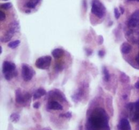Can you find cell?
Returning <instances> with one entry per match:
<instances>
[{
	"instance_id": "836d02e7",
	"label": "cell",
	"mask_w": 139,
	"mask_h": 130,
	"mask_svg": "<svg viewBox=\"0 0 139 130\" xmlns=\"http://www.w3.org/2000/svg\"><path fill=\"white\" fill-rule=\"evenodd\" d=\"M136 129H137V130H139V121H138V123L137 127H136Z\"/></svg>"
},
{
	"instance_id": "9c48e42d",
	"label": "cell",
	"mask_w": 139,
	"mask_h": 130,
	"mask_svg": "<svg viewBox=\"0 0 139 130\" xmlns=\"http://www.w3.org/2000/svg\"><path fill=\"white\" fill-rule=\"evenodd\" d=\"M117 130H131L128 120L126 119H122L117 125Z\"/></svg>"
},
{
	"instance_id": "8992f818",
	"label": "cell",
	"mask_w": 139,
	"mask_h": 130,
	"mask_svg": "<svg viewBox=\"0 0 139 130\" xmlns=\"http://www.w3.org/2000/svg\"><path fill=\"white\" fill-rule=\"evenodd\" d=\"M35 74L34 70L28 64H23L22 65V77L25 81H29L32 79Z\"/></svg>"
},
{
	"instance_id": "2e32d148",
	"label": "cell",
	"mask_w": 139,
	"mask_h": 130,
	"mask_svg": "<svg viewBox=\"0 0 139 130\" xmlns=\"http://www.w3.org/2000/svg\"><path fill=\"white\" fill-rule=\"evenodd\" d=\"M102 74L104 75V79L105 81H109L110 79V74L109 73L108 69L106 68V67L103 66L102 67Z\"/></svg>"
},
{
	"instance_id": "ac0fdd59",
	"label": "cell",
	"mask_w": 139,
	"mask_h": 130,
	"mask_svg": "<svg viewBox=\"0 0 139 130\" xmlns=\"http://www.w3.org/2000/svg\"><path fill=\"white\" fill-rule=\"evenodd\" d=\"M20 43V40H15V41H11L8 44V46L10 48L14 49L16 48H17L18 46H19Z\"/></svg>"
},
{
	"instance_id": "d4e9b609",
	"label": "cell",
	"mask_w": 139,
	"mask_h": 130,
	"mask_svg": "<svg viewBox=\"0 0 139 130\" xmlns=\"http://www.w3.org/2000/svg\"><path fill=\"white\" fill-rule=\"evenodd\" d=\"M55 69H56L57 71H61V70L63 69V67H62V66L61 64H57L56 65V66H55Z\"/></svg>"
},
{
	"instance_id": "9a60e30c",
	"label": "cell",
	"mask_w": 139,
	"mask_h": 130,
	"mask_svg": "<svg viewBox=\"0 0 139 130\" xmlns=\"http://www.w3.org/2000/svg\"><path fill=\"white\" fill-rule=\"evenodd\" d=\"M132 50V46L129 43H123L121 45V52L123 54H127L130 52Z\"/></svg>"
},
{
	"instance_id": "f1b7e54d",
	"label": "cell",
	"mask_w": 139,
	"mask_h": 130,
	"mask_svg": "<svg viewBox=\"0 0 139 130\" xmlns=\"http://www.w3.org/2000/svg\"><path fill=\"white\" fill-rule=\"evenodd\" d=\"M104 51L103 50H100L99 52V56L100 57H103L104 56Z\"/></svg>"
},
{
	"instance_id": "5b68a950",
	"label": "cell",
	"mask_w": 139,
	"mask_h": 130,
	"mask_svg": "<svg viewBox=\"0 0 139 130\" xmlns=\"http://www.w3.org/2000/svg\"><path fill=\"white\" fill-rule=\"evenodd\" d=\"M52 62L50 56H44L37 58L35 62V66L39 69H47L50 67Z\"/></svg>"
},
{
	"instance_id": "4dcf8cb0",
	"label": "cell",
	"mask_w": 139,
	"mask_h": 130,
	"mask_svg": "<svg viewBox=\"0 0 139 130\" xmlns=\"http://www.w3.org/2000/svg\"><path fill=\"white\" fill-rule=\"evenodd\" d=\"M134 87H135L136 89H139V81H138L136 83L135 85H134Z\"/></svg>"
},
{
	"instance_id": "4fadbf2b",
	"label": "cell",
	"mask_w": 139,
	"mask_h": 130,
	"mask_svg": "<svg viewBox=\"0 0 139 130\" xmlns=\"http://www.w3.org/2000/svg\"><path fill=\"white\" fill-rule=\"evenodd\" d=\"M64 50L61 48H56L52 51V56L55 58H60L64 55Z\"/></svg>"
},
{
	"instance_id": "8fae6325",
	"label": "cell",
	"mask_w": 139,
	"mask_h": 130,
	"mask_svg": "<svg viewBox=\"0 0 139 130\" xmlns=\"http://www.w3.org/2000/svg\"><path fill=\"white\" fill-rule=\"evenodd\" d=\"M15 96H16V102L20 104H22L25 102V96L22 94L21 90L20 89H17L15 91Z\"/></svg>"
},
{
	"instance_id": "ba28073f",
	"label": "cell",
	"mask_w": 139,
	"mask_h": 130,
	"mask_svg": "<svg viewBox=\"0 0 139 130\" xmlns=\"http://www.w3.org/2000/svg\"><path fill=\"white\" fill-rule=\"evenodd\" d=\"M127 27L132 31H136L139 33V20L130 18L127 22Z\"/></svg>"
},
{
	"instance_id": "8d00e7d4",
	"label": "cell",
	"mask_w": 139,
	"mask_h": 130,
	"mask_svg": "<svg viewBox=\"0 0 139 130\" xmlns=\"http://www.w3.org/2000/svg\"><path fill=\"white\" fill-rule=\"evenodd\" d=\"M3 1H8V0H3Z\"/></svg>"
},
{
	"instance_id": "3957f363",
	"label": "cell",
	"mask_w": 139,
	"mask_h": 130,
	"mask_svg": "<svg viewBox=\"0 0 139 130\" xmlns=\"http://www.w3.org/2000/svg\"><path fill=\"white\" fill-rule=\"evenodd\" d=\"M91 12L99 18H102L106 14V10L104 5L99 0H94L92 4Z\"/></svg>"
},
{
	"instance_id": "d590c367",
	"label": "cell",
	"mask_w": 139,
	"mask_h": 130,
	"mask_svg": "<svg viewBox=\"0 0 139 130\" xmlns=\"http://www.w3.org/2000/svg\"><path fill=\"white\" fill-rule=\"evenodd\" d=\"M129 1H136V2H139V0H129Z\"/></svg>"
},
{
	"instance_id": "4316f807",
	"label": "cell",
	"mask_w": 139,
	"mask_h": 130,
	"mask_svg": "<svg viewBox=\"0 0 139 130\" xmlns=\"http://www.w3.org/2000/svg\"><path fill=\"white\" fill-rule=\"evenodd\" d=\"M103 41H104V39H103V37L102 36H99V38H98V42L100 45L102 44L103 43Z\"/></svg>"
},
{
	"instance_id": "d6986e66",
	"label": "cell",
	"mask_w": 139,
	"mask_h": 130,
	"mask_svg": "<svg viewBox=\"0 0 139 130\" xmlns=\"http://www.w3.org/2000/svg\"><path fill=\"white\" fill-rule=\"evenodd\" d=\"M10 119L12 122L17 123L20 120V115L18 113H12V115H10Z\"/></svg>"
},
{
	"instance_id": "83f0119b",
	"label": "cell",
	"mask_w": 139,
	"mask_h": 130,
	"mask_svg": "<svg viewBox=\"0 0 139 130\" xmlns=\"http://www.w3.org/2000/svg\"><path fill=\"white\" fill-rule=\"evenodd\" d=\"M40 107V103L39 102H35L34 103V104H33V107L35 108V109H39Z\"/></svg>"
},
{
	"instance_id": "7a4b0ae2",
	"label": "cell",
	"mask_w": 139,
	"mask_h": 130,
	"mask_svg": "<svg viewBox=\"0 0 139 130\" xmlns=\"http://www.w3.org/2000/svg\"><path fill=\"white\" fill-rule=\"evenodd\" d=\"M2 71L4 75V77L8 81H10L14 77L17 75L15 64L9 61H4L2 66Z\"/></svg>"
},
{
	"instance_id": "484cf974",
	"label": "cell",
	"mask_w": 139,
	"mask_h": 130,
	"mask_svg": "<svg viewBox=\"0 0 139 130\" xmlns=\"http://www.w3.org/2000/svg\"><path fill=\"white\" fill-rule=\"evenodd\" d=\"M6 18V14H4L2 11H0V20L3 21Z\"/></svg>"
},
{
	"instance_id": "e575fe53",
	"label": "cell",
	"mask_w": 139,
	"mask_h": 130,
	"mask_svg": "<svg viewBox=\"0 0 139 130\" xmlns=\"http://www.w3.org/2000/svg\"><path fill=\"white\" fill-rule=\"evenodd\" d=\"M137 44L138 45V47H139V37H138V41H137Z\"/></svg>"
},
{
	"instance_id": "5bb4252c",
	"label": "cell",
	"mask_w": 139,
	"mask_h": 130,
	"mask_svg": "<svg viewBox=\"0 0 139 130\" xmlns=\"http://www.w3.org/2000/svg\"><path fill=\"white\" fill-rule=\"evenodd\" d=\"M46 94V91L43 88H39V89H37L33 94V100H37L38 98H40L41 96H45Z\"/></svg>"
},
{
	"instance_id": "d6a6232c",
	"label": "cell",
	"mask_w": 139,
	"mask_h": 130,
	"mask_svg": "<svg viewBox=\"0 0 139 130\" xmlns=\"http://www.w3.org/2000/svg\"><path fill=\"white\" fill-rule=\"evenodd\" d=\"M87 54L88 55H90L91 54H92V52H91V51H90L88 50V49H87Z\"/></svg>"
},
{
	"instance_id": "30bf717a",
	"label": "cell",
	"mask_w": 139,
	"mask_h": 130,
	"mask_svg": "<svg viewBox=\"0 0 139 130\" xmlns=\"http://www.w3.org/2000/svg\"><path fill=\"white\" fill-rule=\"evenodd\" d=\"M47 108L50 110H56V111H58V110H62L63 107L60 103H58V102L53 100L51 101L47 104Z\"/></svg>"
},
{
	"instance_id": "44dd1931",
	"label": "cell",
	"mask_w": 139,
	"mask_h": 130,
	"mask_svg": "<svg viewBox=\"0 0 139 130\" xmlns=\"http://www.w3.org/2000/svg\"><path fill=\"white\" fill-rule=\"evenodd\" d=\"M114 16H115L116 19H119L120 18L121 12H120V10H119L117 8H115V9H114Z\"/></svg>"
},
{
	"instance_id": "cb8c5ba5",
	"label": "cell",
	"mask_w": 139,
	"mask_h": 130,
	"mask_svg": "<svg viewBox=\"0 0 139 130\" xmlns=\"http://www.w3.org/2000/svg\"><path fill=\"white\" fill-rule=\"evenodd\" d=\"M131 18H134L139 20V10H136V11L134 12L132 15L131 16Z\"/></svg>"
},
{
	"instance_id": "7c38bea8",
	"label": "cell",
	"mask_w": 139,
	"mask_h": 130,
	"mask_svg": "<svg viewBox=\"0 0 139 130\" xmlns=\"http://www.w3.org/2000/svg\"><path fill=\"white\" fill-rule=\"evenodd\" d=\"M49 95L52 96V97H56L58 99L60 100H64L65 99V97L64 96V95L62 93V92L58 89H54L49 92Z\"/></svg>"
},
{
	"instance_id": "6da1fadb",
	"label": "cell",
	"mask_w": 139,
	"mask_h": 130,
	"mask_svg": "<svg viewBox=\"0 0 139 130\" xmlns=\"http://www.w3.org/2000/svg\"><path fill=\"white\" fill-rule=\"evenodd\" d=\"M109 127V118L107 114L101 108L95 110L89 117L86 124V130H102Z\"/></svg>"
},
{
	"instance_id": "7402d4cb",
	"label": "cell",
	"mask_w": 139,
	"mask_h": 130,
	"mask_svg": "<svg viewBox=\"0 0 139 130\" xmlns=\"http://www.w3.org/2000/svg\"><path fill=\"white\" fill-rule=\"evenodd\" d=\"M59 116H60V117H62V118L70 119L72 116V114L71 112H67V113L60 114V115H59Z\"/></svg>"
},
{
	"instance_id": "52a82bcc",
	"label": "cell",
	"mask_w": 139,
	"mask_h": 130,
	"mask_svg": "<svg viewBox=\"0 0 139 130\" xmlns=\"http://www.w3.org/2000/svg\"><path fill=\"white\" fill-rule=\"evenodd\" d=\"M130 112L131 115V119L132 121L136 122L139 121V99L137 101L134 102V106L133 109Z\"/></svg>"
},
{
	"instance_id": "f546056e",
	"label": "cell",
	"mask_w": 139,
	"mask_h": 130,
	"mask_svg": "<svg viewBox=\"0 0 139 130\" xmlns=\"http://www.w3.org/2000/svg\"><path fill=\"white\" fill-rule=\"evenodd\" d=\"M136 62H137V64L139 65V52L136 56Z\"/></svg>"
},
{
	"instance_id": "1f68e13d",
	"label": "cell",
	"mask_w": 139,
	"mask_h": 130,
	"mask_svg": "<svg viewBox=\"0 0 139 130\" xmlns=\"http://www.w3.org/2000/svg\"><path fill=\"white\" fill-rule=\"evenodd\" d=\"M120 12H121V14H124V8H122V7H120Z\"/></svg>"
},
{
	"instance_id": "277c9868",
	"label": "cell",
	"mask_w": 139,
	"mask_h": 130,
	"mask_svg": "<svg viewBox=\"0 0 139 130\" xmlns=\"http://www.w3.org/2000/svg\"><path fill=\"white\" fill-rule=\"evenodd\" d=\"M20 30V26L19 24L17 21L13 22L10 26V28L8 29V31L6 32V33H5L4 35V36H2L1 37V41L2 42H4V43H6V42H8L11 40V39L12 38V37L14 36V35L16 33L18 32Z\"/></svg>"
},
{
	"instance_id": "603a6c76",
	"label": "cell",
	"mask_w": 139,
	"mask_h": 130,
	"mask_svg": "<svg viewBox=\"0 0 139 130\" xmlns=\"http://www.w3.org/2000/svg\"><path fill=\"white\" fill-rule=\"evenodd\" d=\"M2 8H4L5 10H8V9H10L12 7V4L11 3H6V4H2V6H1Z\"/></svg>"
},
{
	"instance_id": "ffe728a7",
	"label": "cell",
	"mask_w": 139,
	"mask_h": 130,
	"mask_svg": "<svg viewBox=\"0 0 139 130\" xmlns=\"http://www.w3.org/2000/svg\"><path fill=\"white\" fill-rule=\"evenodd\" d=\"M120 80H121V81H122V83H127V82L129 81L130 78L126 75V74L122 73L121 76H120Z\"/></svg>"
},
{
	"instance_id": "e0dca14e",
	"label": "cell",
	"mask_w": 139,
	"mask_h": 130,
	"mask_svg": "<svg viewBox=\"0 0 139 130\" xmlns=\"http://www.w3.org/2000/svg\"><path fill=\"white\" fill-rule=\"evenodd\" d=\"M40 0H31L30 2H27L25 6L29 8H35Z\"/></svg>"
}]
</instances>
